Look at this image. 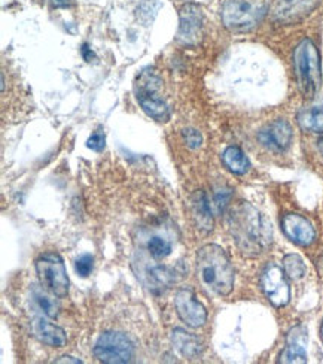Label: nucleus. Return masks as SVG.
Returning a JSON list of instances; mask_svg holds the SVG:
<instances>
[{
    "label": "nucleus",
    "mask_w": 323,
    "mask_h": 364,
    "mask_svg": "<svg viewBox=\"0 0 323 364\" xmlns=\"http://www.w3.org/2000/svg\"><path fill=\"white\" fill-rule=\"evenodd\" d=\"M305 341H307L305 331L301 327L292 330L289 333L288 345L279 357V363H288V364L307 363V353L304 346Z\"/></svg>",
    "instance_id": "obj_16"
},
{
    "label": "nucleus",
    "mask_w": 323,
    "mask_h": 364,
    "mask_svg": "<svg viewBox=\"0 0 323 364\" xmlns=\"http://www.w3.org/2000/svg\"><path fill=\"white\" fill-rule=\"evenodd\" d=\"M282 230L286 237L300 247H309L314 242L316 232L309 220L298 214H288L282 220Z\"/></svg>",
    "instance_id": "obj_12"
},
{
    "label": "nucleus",
    "mask_w": 323,
    "mask_h": 364,
    "mask_svg": "<svg viewBox=\"0 0 323 364\" xmlns=\"http://www.w3.org/2000/svg\"><path fill=\"white\" fill-rule=\"evenodd\" d=\"M197 273L204 287L218 296H228L234 288V267L219 245H206L197 254Z\"/></svg>",
    "instance_id": "obj_2"
},
{
    "label": "nucleus",
    "mask_w": 323,
    "mask_h": 364,
    "mask_svg": "<svg viewBox=\"0 0 323 364\" xmlns=\"http://www.w3.org/2000/svg\"><path fill=\"white\" fill-rule=\"evenodd\" d=\"M55 363H73V364H78V363H82V361H81V360H78V358H73V357L65 355V357L58 358Z\"/></svg>",
    "instance_id": "obj_29"
},
{
    "label": "nucleus",
    "mask_w": 323,
    "mask_h": 364,
    "mask_svg": "<svg viewBox=\"0 0 323 364\" xmlns=\"http://www.w3.org/2000/svg\"><path fill=\"white\" fill-rule=\"evenodd\" d=\"M258 139L265 148L282 153L292 142V127L285 119H275L259 132Z\"/></svg>",
    "instance_id": "obj_13"
},
{
    "label": "nucleus",
    "mask_w": 323,
    "mask_h": 364,
    "mask_svg": "<svg viewBox=\"0 0 323 364\" xmlns=\"http://www.w3.org/2000/svg\"><path fill=\"white\" fill-rule=\"evenodd\" d=\"M320 2L322 0H274L270 12L275 23L295 24L309 17Z\"/></svg>",
    "instance_id": "obj_9"
},
{
    "label": "nucleus",
    "mask_w": 323,
    "mask_h": 364,
    "mask_svg": "<svg viewBox=\"0 0 323 364\" xmlns=\"http://www.w3.org/2000/svg\"><path fill=\"white\" fill-rule=\"evenodd\" d=\"M294 68L301 95L313 100L322 84L320 55L312 39H302L294 51Z\"/></svg>",
    "instance_id": "obj_3"
},
{
    "label": "nucleus",
    "mask_w": 323,
    "mask_h": 364,
    "mask_svg": "<svg viewBox=\"0 0 323 364\" xmlns=\"http://www.w3.org/2000/svg\"><path fill=\"white\" fill-rule=\"evenodd\" d=\"M36 272L42 287L57 297H66L69 293V277L65 262L57 252H46L36 262Z\"/></svg>",
    "instance_id": "obj_6"
},
{
    "label": "nucleus",
    "mask_w": 323,
    "mask_h": 364,
    "mask_svg": "<svg viewBox=\"0 0 323 364\" xmlns=\"http://www.w3.org/2000/svg\"><path fill=\"white\" fill-rule=\"evenodd\" d=\"M69 2L70 0H53V4L55 6H66V5H69Z\"/></svg>",
    "instance_id": "obj_30"
},
{
    "label": "nucleus",
    "mask_w": 323,
    "mask_h": 364,
    "mask_svg": "<svg viewBox=\"0 0 323 364\" xmlns=\"http://www.w3.org/2000/svg\"><path fill=\"white\" fill-rule=\"evenodd\" d=\"M81 51H82V55H84V58L87 60V62H91V58L94 57V54H92V51L88 48L87 43L82 45V50H81Z\"/></svg>",
    "instance_id": "obj_28"
},
{
    "label": "nucleus",
    "mask_w": 323,
    "mask_h": 364,
    "mask_svg": "<svg viewBox=\"0 0 323 364\" xmlns=\"http://www.w3.org/2000/svg\"><path fill=\"white\" fill-rule=\"evenodd\" d=\"M192 214H194L198 229H202L206 233L213 230L212 208H210L209 199L204 194V191H197L192 196Z\"/></svg>",
    "instance_id": "obj_18"
},
{
    "label": "nucleus",
    "mask_w": 323,
    "mask_h": 364,
    "mask_svg": "<svg viewBox=\"0 0 323 364\" xmlns=\"http://www.w3.org/2000/svg\"><path fill=\"white\" fill-rule=\"evenodd\" d=\"M317 144H319V149H320V153L323 154V138H320Z\"/></svg>",
    "instance_id": "obj_31"
},
{
    "label": "nucleus",
    "mask_w": 323,
    "mask_h": 364,
    "mask_svg": "<svg viewBox=\"0 0 323 364\" xmlns=\"http://www.w3.org/2000/svg\"><path fill=\"white\" fill-rule=\"evenodd\" d=\"M149 279H150L153 287L163 288V287L170 285L175 281V275H173V272L168 269V267L157 266V267H152L149 270Z\"/></svg>",
    "instance_id": "obj_23"
},
{
    "label": "nucleus",
    "mask_w": 323,
    "mask_h": 364,
    "mask_svg": "<svg viewBox=\"0 0 323 364\" xmlns=\"http://www.w3.org/2000/svg\"><path fill=\"white\" fill-rule=\"evenodd\" d=\"M175 306L179 318L187 326L194 328L204 326L207 320L206 308L202 305V301L197 300L190 288H182L176 293Z\"/></svg>",
    "instance_id": "obj_10"
},
{
    "label": "nucleus",
    "mask_w": 323,
    "mask_h": 364,
    "mask_svg": "<svg viewBox=\"0 0 323 364\" xmlns=\"http://www.w3.org/2000/svg\"><path fill=\"white\" fill-rule=\"evenodd\" d=\"M298 124L302 130L310 133H323V96L314 97L310 105L304 106L298 112Z\"/></svg>",
    "instance_id": "obj_15"
},
{
    "label": "nucleus",
    "mask_w": 323,
    "mask_h": 364,
    "mask_svg": "<svg viewBox=\"0 0 323 364\" xmlns=\"http://www.w3.org/2000/svg\"><path fill=\"white\" fill-rule=\"evenodd\" d=\"M50 291L46 290V288H40V287H36L33 288V299L36 301L38 308L43 312V315L50 316V318H55L57 314H58V305L57 301L54 300V294H48Z\"/></svg>",
    "instance_id": "obj_20"
},
{
    "label": "nucleus",
    "mask_w": 323,
    "mask_h": 364,
    "mask_svg": "<svg viewBox=\"0 0 323 364\" xmlns=\"http://www.w3.org/2000/svg\"><path fill=\"white\" fill-rule=\"evenodd\" d=\"M228 227L244 255L258 257L271 245L273 229L270 221L249 203L240 202L229 210Z\"/></svg>",
    "instance_id": "obj_1"
},
{
    "label": "nucleus",
    "mask_w": 323,
    "mask_h": 364,
    "mask_svg": "<svg viewBox=\"0 0 323 364\" xmlns=\"http://www.w3.org/2000/svg\"><path fill=\"white\" fill-rule=\"evenodd\" d=\"M32 333L36 339H39L42 343H46L50 346H63L66 343V333L63 328L45 320L43 316H38L32 321Z\"/></svg>",
    "instance_id": "obj_14"
},
{
    "label": "nucleus",
    "mask_w": 323,
    "mask_h": 364,
    "mask_svg": "<svg viewBox=\"0 0 323 364\" xmlns=\"http://www.w3.org/2000/svg\"><path fill=\"white\" fill-rule=\"evenodd\" d=\"M104 145H106V138L102 132H94L87 141V146L92 151H102Z\"/></svg>",
    "instance_id": "obj_26"
},
{
    "label": "nucleus",
    "mask_w": 323,
    "mask_h": 364,
    "mask_svg": "<svg viewBox=\"0 0 323 364\" xmlns=\"http://www.w3.org/2000/svg\"><path fill=\"white\" fill-rule=\"evenodd\" d=\"M92 266H94V263H92L91 254H82L75 262V270L82 278H87L89 275L92 270Z\"/></svg>",
    "instance_id": "obj_24"
},
{
    "label": "nucleus",
    "mask_w": 323,
    "mask_h": 364,
    "mask_svg": "<svg viewBox=\"0 0 323 364\" xmlns=\"http://www.w3.org/2000/svg\"><path fill=\"white\" fill-rule=\"evenodd\" d=\"M146 248H148L149 254L153 257V259H158V260L165 259V257L172 254L170 240H167L163 236H152L148 240Z\"/></svg>",
    "instance_id": "obj_22"
},
{
    "label": "nucleus",
    "mask_w": 323,
    "mask_h": 364,
    "mask_svg": "<svg viewBox=\"0 0 323 364\" xmlns=\"http://www.w3.org/2000/svg\"><path fill=\"white\" fill-rule=\"evenodd\" d=\"M229 197H231V193L229 191H224V190H221V191H218L217 194H214V200L213 202H214V206H217L218 212L224 210V208L229 202Z\"/></svg>",
    "instance_id": "obj_27"
},
{
    "label": "nucleus",
    "mask_w": 323,
    "mask_h": 364,
    "mask_svg": "<svg viewBox=\"0 0 323 364\" xmlns=\"http://www.w3.org/2000/svg\"><path fill=\"white\" fill-rule=\"evenodd\" d=\"M268 11V0H226L222 21L231 32H249L264 20Z\"/></svg>",
    "instance_id": "obj_4"
},
{
    "label": "nucleus",
    "mask_w": 323,
    "mask_h": 364,
    "mask_svg": "<svg viewBox=\"0 0 323 364\" xmlns=\"http://www.w3.org/2000/svg\"><path fill=\"white\" fill-rule=\"evenodd\" d=\"M320 335H322V338H323V321H322V327H320Z\"/></svg>",
    "instance_id": "obj_32"
},
{
    "label": "nucleus",
    "mask_w": 323,
    "mask_h": 364,
    "mask_svg": "<svg viewBox=\"0 0 323 364\" xmlns=\"http://www.w3.org/2000/svg\"><path fill=\"white\" fill-rule=\"evenodd\" d=\"M222 161L226 166V169L234 175H244L251 169L249 159L237 146L226 148L222 154Z\"/></svg>",
    "instance_id": "obj_19"
},
{
    "label": "nucleus",
    "mask_w": 323,
    "mask_h": 364,
    "mask_svg": "<svg viewBox=\"0 0 323 364\" xmlns=\"http://www.w3.org/2000/svg\"><path fill=\"white\" fill-rule=\"evenodd\" d=\"M161 88L163 81L153 69L142 70L134 84L136 97L142 109L153 119L167 121L170 118V109L161 96Z\"/></svg>",
    "instance_id": "obj_5"
},
{
    "label": "nucleus",
    "mask_w": 323,
    "mask_h": 364,
    "mask_svg": "<svg viewBox=\"0 0 323 364\" xmlns=\"http://www.w3.org/2000/svg\"><path fill=\"white\" fill-rule=\"evenodd\" d=\"M94 355L107 364H124L134 358V345L124 333L106 331L94 345Z\"/></svg>",
    "instance_id": "obj_7"
},
{
    "label": "nucleus",
    "mask_w": 323,
    "mask_h": 364,
    "mask_svg": "<svg viewBox=\"0 0 323 364\" xmlns=\"http://www.w3.org/2000/svg\"><path fill=\"white\" fill-rule=\"evenodd\" d=\"M283 270L286 273V277H289L294 281H298L305 275V264L300 255L288 254L283 259Z\"/></svg>",
    "instance_id": "obj_21"
},
{
    "label": "nucleus",
    "mask_w": 323,
    "mask_h": 364,
    "mask_svg": "<svg viewBox=\"0 0 323 364\" xmlns=\"http://www.w3.org/2000/svg\"><path fill=\"white\" fill-rule=\"evenodd\" d=\"M183 139H185V142H187V145H188L190 148H192V149L199 148V146H202V144H203V136H202V133H199V132L195 130V129H187V130H183Z\"/></svg>",
    "instance_id": "obj_25"
},
{
    "label": "nucleus",
    "mask_w": 323,
    "mask_h": 364,
    "mask_svg": "<svg viewBox=\"0 0 323 364\" xmlns=\"http://www.w3.org/2000/svg\"><path fill=\"white\" fill-rule=\"evenodd\" d=\"M172 342L176 350L187 358H195L203 351V343L192 333L176 328L172 333Z\"/></svg>",
    "instance_id": "obj_17"
},
{
    "label": "nucleus",
    "mask_w": 323,
    "mask_h": 364,
    "mask_svg": "<svg viewBox=\"0 0 323 364\" xmlns=\"http://www.w3.org/2000/svg\"><path fill=\"white\" fill-rule=\"evenodd\" d=\"M203 36V14L194 4H187L180 9V24L177 41L194 47Z\"/></svg>",
    "instance_id": "obj_11"
},
{
    "label": "nucleus",
    "mask_w": 323,
    "mask_h": 364,
    "mask_svg": "<svg viewBox=\"0 0 323 364\" xmlns=\"http://www.w3.org/2000/svg\"><path fill=\"white\" fill-rule=\"evenodd\" d=\"M263 291L275 308L286 306L290 300V288L286 279V273L277 264H268L261 277Z\"/></svg>",
    "instance_id": "obj_8"
}]
</instances>
